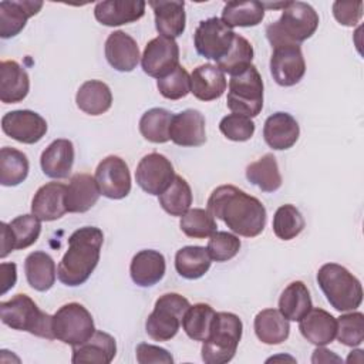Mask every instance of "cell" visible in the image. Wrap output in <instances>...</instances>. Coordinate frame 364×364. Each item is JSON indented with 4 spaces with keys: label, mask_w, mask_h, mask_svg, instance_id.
I'll return each instance as SVG.
<instances>
[{
    "label": "cell",
    "mask_w": 364,
    "mask_h": 364,
    "mask_svg": "<svg viewBox=\"0 0 364 364\" xmlns=\"http://www.w3.org/2000/svg\"><path fill=\"white\" fill-rule=\"evenodd\" d=\"M208 212L223 220L236 235L255 237L266 225V208L263 203L233 185H220L212 191L208 199Z\"/></svg>",
    "instance_id": "obj_1"
},
{
    "label": "cell",
    "mask_w": 364,
    "mask_h": 364,
    "mask_svg": "<svg viewBox=\"0 0 364 364\" xmlns=\"http://www.w3.org/2000/svg\"><path fill=\"white\" fill-rule=\"evenodd\" d=\"M104 233L95 226L77 229L68 237V249L57 267L58 280L70 287L84 284L100 262Z\"/></svg>",
    "instance_id": "obj_2"
},
{
    "label": "cell",
    "mask_w": 364,
    "mask_h": 364,
    "mask_svg": "<svg viewBox=\"0 0 364 364\" xmlns=\"http://www.w3.org/2000/svg\"><path fill=\"white\" fill-rule=\"evenodd\" d=\"M317 11L304 1H287L277 21L266 27V37L272 47L299 44L310 38L318 27Z\"/></svg>",
    "instance_id": "obj_3"
},
{
    "label": "cell",
    "mask_w": 364,
    "mask_h": 364,
    "mask_svg": "<svg viewBox=\"0 0 364 364\" xmlns=\"http://www.w3.org/2000/svg\"><path fill=\"white\" fill-rule=\"evenodd\" d=\"M317 283L327 301L337 311L355 310L363 301L360 280L341 264H323L317 272Z\"/></svg>",
    "instance_id": "obj_4"
},
{
    "label": "cell",
    "mask_w": 364,
    "mask_h": 364,
    "mask_svg": "<svg viewBox=\"0 0 364 364\" xmlns=\"http://www.w3.org/2000/svg\"><path fill=\"white\" fill-rule=\"evenodd\" d=\"M242 330L243 324L239 316L228 311L216 313L209 337L202 341V360L206 364L229 363L236 354Z\"/></svg>",
    "instance_id": "obj_5"
},
{
    "label": "cell",
    "mask_w": 364,
    "mask_h": 364,
    "mask_svg": "<svg viewBox=\"0 0 364 364\" xmlns=\"http://www.w3.org/2000/svg\"><path fill=\"white\" fill-rule=\"evenodd\" d=\"M1 321L20 331H28L37 337L54 340L53 316L38 309L27 294H16L7 301L0 303Z\"/></svg>",
    "instance_id": "obj_6"
},
{
    "label": "cell",
    "mask_w": 364,
    "mask_h": 364,
    "mask_svg": "<svg viewBox=\"0 0 364 364\" xmlns=\"http://www.w3.org/2000/svg\"><path fill=\"white\" fill-rule=\"evenodd\" d=\"M226 104L233 114L249 118L260 114L263 108V81L253 64L230 77Z\"/></svg>",
    "instance_id": "obj_7"
},
{
    "label": "cell",
    "mask_w": 364,
    "mask_h": 364,
    "mask_svg": "<svg viewBox=\"0 0 364 364\" xmlns=\"http://www.w3.org/2000/svg\"><path fill=\"white\" fill-rule=\"evenodd\" d=\"M189 306V300L178 293L162 294L155 301L154 311L145 321L146 334L155 341H168L173 338Z\"/></svg>",
    "instance_id": "obj_8"
},
{
    "label": "cell",
    "mask_w": 364,
    "mask_h": 364,
    "mask_svg": "<svg viewBox=\"0 0 364 364\" xmlns=\"http://www.w3.org/2000/svg\"><path fill=\"white\" fill-rule=\"evenodd\" d=\"M54 337L71 347L85 343L94 333L95 326L91 313L80 303H67L53 316Z\"/></svg>",
    "instance_id": "obj_9"
},
{
    "label": "cell",
    "mask_w": 364,
    "mask_h": 364,
    "mask_svg": "<svg viewBox=\"0 0 364 364\" xmlns=\"http://www.w3.org/2000/svg\"><path fill=\"white\" fill-rule=\"evenodd\" d=\"M236 33L219 17L202 20L195 30L193 44L202 57L215 60L216 63L223 58L230 50Z\"/></svg>",
    "instance_id": "obj_10"
},
{
    "label": "cell",
    "mask_w": 364,
    "mask_h": 364,
    "mask_svg": "<svg viewBox=\"0 0 364 364\" xmlns=\"http://www.w3.org/2000/svg\"><path fill=\"white\" fill-rule=\"evenodd\" d=\"M175 171L171 161L158 152H151L145 155L135 171V181L139 188L149 193L159 196L168 189V186L175 179Z\"/></svg>",
    "instance_id": "obj_11"
},
{
    "label": "cell",
    "mask_w": 364,
    "mask_h": 364,
    "mask_svg": "<svg viewBox=\"0 0 364 364\" xmlns=\"http://www.w3.org/2000/svg\"><path fill=\"white\" fill-rule=\"evenodd\" d=\"M141 65L145 74L154 78H162L179 65V47L173 38L158 36L148 41Z\"/></svg>",
    "instance_id": "obj_12"
},
{
    "label": "cell",
    "mask_w": 364,
    "mask_h": 364,
    "mask_svg": "<svg viewBox=\"0 0 364 364\" xmlns=\"http://www.w3.org/2000/svg\"><path fill=\"white\" fill-rule=\"evenodd\" d=\"M95 181L101 195L109 199H122L131 192V173L127 162L117 156L108 155L95 169Z\"/></svg>",
    "instance_id": "obj_13"
},
{
    "label": "cell",
    "mask_w": 364,
    "mask_h": 364,
    "mask_svg": "<svg viewBox=\"0 0 364 364\" xmlns=\"http://www.w3.org/2000/svg\"><path fill=\"white\" fill-rule=\"evenodd\" d=\"M270 73L282 87L300 82L306 73V61L299 44H283L273 48L270 57Z\"/></svg>",
    "instance_id": "obj_14"
},
{
    "label": "cell",
    "mask_w": 364,
    "mask_h": 364,
    "mask_svg": "<svg viewBox=\"0 0 364 364\" xmlns=\"http://www.w3.org/2000/svg\"><path fill=\"white\" fill-rule=\"evenodd\" d=\"M1 129L7 136L21 144L33 145L46 135L47 122L34 111L16 109L3 115Z\"/></svg>",
    "instance_id": "obj_15"
},
{
    "label": "cell",
    "mask_w": 364,
    "mask_h": 364,
    "mask_svg": "<svg viewBox=\"0 0 364 364\" xmlns=\"http://www.w3.org/2000/svg\"><path fill=\"white\" fill-rule=\"evenodd\" d=\"M169 138L179 146H200L206 142L205 117L198 109H185L173 115Z\"/></svg>",
    "instance_id": "obj_16"
},
{
    "label": "cell",
    "mask_w": 364,
    "mask_h": 364,
    "mask_svg": "<svg viewBox=\"0 0 364 364\" xmlns=\"http://www.w3.org/2000/svg\"><path fill=\"white\" fill-rule=\"evenodd\" d=\"M43 7L37 0H4L0 3V37L11 38L17 36L27 24V20L36 16Z\"/></svg>",
    "instance_id": "obj_17"
},
{
    "label": "cell",
    "mask_w": 364,
    "mask_h": 364,
    "mask_svg": "<svg viewBox=\"0 0 364 364\" xmlns=\"http://www.w3.org/2000/svg\"><path fill=\"white\" fill-rule=\"evenodd\" d=\"M146 3L142 0H107L94 7V16L98 23L108 27L129 24L145 14Z\"/></svg>",
    "instance_id": "obj_18"
},
{
    "label": "cell",
    "mask_w": 364,
    "mask_h": 364,
    "mask_svg": "<svg viewBox=\"0 0 364 364\" xmlns=\"http://www.w3.org/2000/svg\"><path fill=\"white\" fill-rule=\"evenodd\" d=\"M136 41L122 30L111 33L105 41V58L108 64L121 73L132 71L139 63Z\"/></svg>",
    "instance_id": "obj_19"
},
{
    "label": "cell",
    "mask_w": 364,
    "mask_h": 364,
    "mask_svg": "<svg viewBox=\"0 0 364 364\" xmlns=\"http://www.w3.org/2000/svg\"><path fill=\"white\" fill-rule=\"evenodd\" d=\"M67 186L61 182H48L37 189L31 200V213L43 222L60 219L65 212Z\"/></svg>",
    "instance_id": "obj_20"
},
{
    "label": "cell",
    "mask_w": 364,
    "mask_h": 364,
    "mask_svg": "<svg viewBox=\"0 0 364 364\" xmlns=\"http://www.w3.org/2000/svg\"><path fill=\"white\" fill-rule=\"evenodd\" d=\"M299 135L300 127L289 112H274L264 121L263 138L276 151L291 148L297 142Z\"/></svg>",
    "instance_id": "obj_21"
},
{
    "label": "cell",
    "mask_w": 364,
    "mask_h": 364,
    "mask_svg": "<svg viewBox=\"0 0 364 364\" xmlns=\"http://www.w3.org/2000/svg\"><path fill=\"white\" fill-rule=\"evenodd\" d=\"M154 10L156 31L168 38H176L185 31L186 16L185 1L181 0H156L148 1Z\"/></svg>",
    "instance_id": "obj_22"
},
{
    "label": "cell",
    "mask_w": 364,
    "mask_h": 364,
    "mask_svg": "<svg viewBox=\"0 0 364 364\" xmlns=\"http://www.w3.org/2000/svg\"><path fill=\"white\" fill-rule=\"evenodd\" d=\"M40 165L46 176L53 179L68 178L74 165V145L70 139L53 141L41 154Z\"/></svg>",
    "instance_id": "obj_23"
},
{
    "label": "cell",
    "mask_w": 364,
    "mask_h": 364,
    "mask_svg": "<svg viewBox=\"0 0 364 364\" xmlns=\"http://www.w3.org/2000/svg\"><path fill=\"white\" fill-rule=\"evenodd\" d=\"M101 192L97 181L90 173H75L71 176L65 193V208L70 213H84L98 200Z\"/></svg>",
    "instance_id": "obj_24"
},
{
    "label": "cell",
    "mask_w": 364,
    "mask_h": 364,
    "mask_svg": "<svg viewBox=\"0 0 364 364\" xmlns=\"http://www.w3.org/2000/svg\"><path fill=\"white\" fill-rule=\"evenodd\" d=\"M117 354V343L112 336L105 331L95 330V333L82 344L73 347L71 361L109 364Z\"/></svg>",
    "instance_id": "obj_25"
},
{
    "label": "cell",
    "mask_w": 364,
    "mask_h": 364,
    "mask_svg": "<svg viewBox=\"0 0 364 364\" xmlns=\"http://www.w3.org/2000/svg\"><path fill=\"white\" fill-rule=\"evenodd\" d=\"M166 263L161 252L152 249L139 250L131 260L129 273L135 284L141 287H149L162 280L165 274Z\"/></svg>",
    "instance_id": "obj_26"
},
{
    "label": "cell",
    "mask_w": 364,
    "mask_h": 364,
    "mask_svg": "<svg viewBox=\"0 0 364 364\" xmlns=\"http://www.w3.org/2000/svg\"><path fill=\"white\" fill-rule=\"evenodd\" d=\"M299 323L301 336L314 346H326L336 338L337 318L323 309L311 307Z\"/></svg>",
    "instance_id": "obj_27"
},
{
    "label": "cell",
    "mask_w": 364,
    "mask_h": 364,
    "mask_svg": "<svg viewBox=\"0 0 364 364\" xmlns=\"http://www.w3.org/2000/svg\"><path fill=\"white\" fill-rule=\"evenodd\" d=\"M30 90L27 71L13 60L0 63V100L4 104L23 101Z\"/></svg>",
    "instance_id": "obj_28"
},
{
    "label": "cell",
    "mask_w": 364,
    "mask_h": 364,
    "mask_svg": "<svg viewBox=\"0 0 364 364\" xmlns=\"http://www.w3.org/2000/svg\"><path fill=\"white\" fill-rule=\"evenodd\" d=\"M225 73L213 64H203L193 68L191 74V92L200 101H213L226 91Z\"/></svg>",
    "instance_id": "obj_29"
},
{
    "label": "cell",
    "mask_w": 364,
    "mask_h": 364,
    "mask_svg": "<svg viewBox=\"0 0 364 364\" xmlns=\"http://www.w3.org/2000/svg\"><path fill=\"white\" fill-rule=\"evenodd\" d=\"M77 107L88 115H101L112 105V92L109 87L98 80L82 82L75 94Z\"/></svg>",
    "instance_id": "obj_30"
},
{
    "label": "cell",
    "mask_w": 364,
    "mask_h": 364,
    "mask_svg": "<svg viewBox=\"0 0 364 364\" xmlns=\"http://www.w3.org/2000/svg\"><path fill=\"white\" fill-rule=\"evenodd\" d=\"M27 283L37 291H47L55 282V263L53 257L41 250L31 252L24 260Z\"/></svg>",
    "instance_id": "obj_31"
},
{
    "label": "cell",
    "mask_w": 364,
    "mask_h": 364,
    "mask_svg": "<svg viewBox=\"0 0 364 364\" xmlns=\"http://www.w3.org/2000/svg\"><path fill=\"white\" fill-rule=\"evenodd\" d=\"M256 337L269 346L282 344L290 334V324L283 314L276 309H264L255 317Z\"/></svg>",
    "instance_id": "obj_32"
},
{
    "label": "cell",
    "mask_w": 364,
    "mask_h": 364,
    "mask_svg": "<svg viewBox=\"0 0 364 364\" xmlns=\"http://www.w3.org/2000/svg\"><path fill=\"white\" fill-rule=\"evenodd\" d=\"M311 307L310 291L300 280L291 282L280 294L279 311L290 321H300Z\"/></svg>",
    "instance_id": "obj_33"
},
{
    "label": "cell",
    "mask_w": 364,
    "mask_h": 364,
    "mask_svg": "<svg viewBox=\"0 0 364 364\" xmlns=\"http://www.w3.org/2000/svg\"><path fill=\"white\" fill-rule=\"evenodd\" d=\"M246 178L250 183L267 193L276 192L283 182L276 156L270 152L246 166Z\"/></svg>",
    "instance_id": "obj_34"
},
{
    "label": "cell",
    "mask_w": 364,
    "mask_h": 364,
    "mask_svg": "<svg viewBox=\"0 0 364 364\" xmlns=\"http://www.w3.org/2000/svg\"><path fill=\"white\" fill-rule=\"evenodd\" d=\"M212 259L203 246H185L175 255V269L183 279L202 277L210 267Z\"/></svg>",
    "instance_id": "obj_35"
},
{
    "label": "cell",
    "mask_w": 364,
    "mask_h": 364,
    "mask_svg": "<svg viewBox=\"0 0 364 364\" xmlns=\"http://www.w3.org/2000/svg\"><path fill=\"white\" fill-rule=\"evenodd\" d=\"M264 17L263 3L250 1H229L223 6L222 21L230 28L233 27H253L262 23Z\"/></svg>",
    "instance_id": "obj_36"
},
{
    "label": "cell",
    "mask_w": 364,
    "mask_h": 364,
    "mask_svg": "<svg viewBox=\"0 0 364 364\" xmlns=\"http://www.w3.org/2000/svg\"><path fill=\"white\" fill-rule=\"evenodd\" d=\"M28 168V159L21 151L10 146L0 149V183L3 186L20 185L27 178Z\"/></svg>",
    "instance_id": "obj_37"
},
{
    "label": "cell",
    "mask_w": 364,
    "mask_h": 364,
    "mask_svg": "<svg viewBox=\"0 0 364 364\" xmlns=\"http://www.w3.org/2000/svg\"><path fill=\"white\" fill-rule=\"evenodd\" d=\"M173 114L165 108H151L139 119L141 135L154 144H165L169 138V128Z\"/></svg>",
    "instance_id": "obj_38"
},
{
    "label": "cell",
    "mask_w": 364,
    "mask_h": 364,
    "mask_svg": "<svg viewBox=\"0 0 364 364\" xmlns=\"http://www.w3.org/2000/svg\"><path fill=\"white\" fill-rule=\"evenodd\" d=\"M215 314L216 311L206 303L189 306L182 318L183 331L195 341H205L209 337Z\"/></svg>",
    "instance_id": "obj_39"
},
{
    "label": "cell",
    "mask_w": 364,
    "mask_h": 364,
    "mask_svg": "<svg viewBox=\"0 0 364 364\" xmlns=\"http://www.w3.org/2000/svg\"><path fill=\"white\" fill-rule=\"evenodd\" d=\"M159 205L171 216H182L186 213L192 205L189 183L182 176L176 175L168 189L159 195Z\"/></svg>",
    "instance_id": "obj_40"
},
{
    "label": "cell",
    "mask_w": 364,
    "mask_h": 364,
    "mask_svg": "<svg viewBox=\"0 0 364 364\" xmlns=\"http://www.w3.org/2000/svg\"><path fill=\"white\" fill-rule=\"evenodd\" d=\"M253 54L255 53H253L252 44L243 36L236 34L230 50L228 51V54L223 58H220L216 63V67L220 71L228 73L230 77L236 75V74L245 71L249 65H252Z\"/></svg>",
    "instance_id": "obj_41"
},
{
    "label": "cell",
    "mask_w": 364,
    "mask_h": 364,
    "mask_svg": "<svg viewBox=\"0 0 364 364\" xmlns=\"http://www.w3.org/2000/svg\"><path fill=\"white\" fill-rule=\"evenodd\" d=\"M306 222L300 210L290 203L277 208L273 216V232L282 240H291L301 233Z\"/></svg>",
    "instance_id": "obj_42"
},
{
    "label": "cell",
    "mask_w": 364,
    "mask_h": 364,
    "mask_svg": "<svg viewBox=\"0 0 364 364\" xmlns=\"http://www.w3.org/2000/svg\"><path fill=\"white\" fill-rule=\"evenodd\" d=\"M181 230L193 239H205L216 232V220L208 209L193 208L181 216Z\"/></svg>",
    "instance_id": "obj_43"
},
{
    "label": "cell",
    "mask_w": 364,
    "mask_h": 364,
    "mask_svg": "<svg viewBox=\"0 0 364 364\" xmlns=\"http://www.w3.org/2000/svg\"><path fill=\"white\" fill-rule=\"evenodd\" d=\"M337 340L347 347H357L364 340V314L353 311L337 318Z\"/></svg>",
    "instance_id": "obj_44"
},
{
    "label": "cell",
    "mask_w": 364,
    "mask_h": 364,
    "mask_svg": "<svg viewBox=\"0 0 364 364\" xmlns=\"http://www.w3.org/2000/svg\"><path fill=\"white\" fill-rule=\"evenodd\" d=\"M11 233L14 237V249H26L37 242L41 233V220L31 215H20L14 218L10 223Z\"/></svg>",
    "instance_id": "obj_45"
},
{
    "label": "cell",
    "mask_w": 364,
    "mask_h": 364,
    "mask_svg": "<svg viewBox=\"0 0 364 364\" xmlns=\"http://www.w3.org/2000/svg\"><path fill=\"white\" fill-rule=\"evenodd\" d=\"M156 87L162 97L168 100H181L191 92V75L182 65H178L172 73L159 78Z\"/></svg>",
    "instance_id": "obj_46"
},
{
    "label": "cell",
    "mask_w": 364,
    "mask_h": 364,
    "mask_svg": "<svg viewBox=\"0 0 364 364\" xmlns=\"http://www.w3.org/2000/svg\"><path fill=\"white\" fill-rule=\"evenodd\" d=\"M208 253L215 262H228L233 259L240 250V239L229 232L216 230L209 236Z\"/></svg>",
    "instance_id": "obj_47"
},
{
    "label": "cell",
    "mask_w": 364,
    "mask_h": 364,
    "mask_svg": "<svg viewBox=\"0 0 364 364\" xmlns=\"http://www.w3.org/2000/svg\"><path fill=\"white\" fill-rule=\"evenodd\" d=\"M219 129L228 139L243 142L253 136L255 122L249 117L232 112L220 119Z\"/></svg>",
    "instance_id": "obj_48"
},
{
    "label": "cell",
    "mask_w": 364,
    "mask_h": 364,
    "mask_svg": "<svg viewBox=\"0 0 364 364\" xmlns=\"http://www.w3.org/2000/svg\"><path fill=\"white\" fill-rule=\"evenodd\" d=\"M333 16L341 26L353 27L363 17V1H334Z\"/></svg>",
    "instance_id": "obj_49"
},
{
    "label": "cell",
    "mask_w": 364,
    "mask_h": 364,
    "mask_svg": "<svg viewBox=\"0 0 364 364\" xmlns=\"http://www.w3.org/2000/svg\"><path fill=\"white\" fill-rule=\"evenodd\" d=\"M135 355L139 364H151V363L172 364L173 363V357L171 355V353H168V350L154 344H146V343H141L136 346Z\"/></svg>",
    "instance_id": "obj_50"
},
{
    "label": "cell",
    "mask_w": 364,
    "mask_h": 364,
    "mask_svg": "<svg viewBox=\"0 0 364 364\" xmlns=\"http://www.w3.org/2000/svg\"><path fill=\"white\" fill-rule=\"evenodd\" d=\"M17 280V266L14 263H1L0 264V283L1 294H6L10 289L14 287Z\"/></svg>",
    "instance_id": "obj_51"
},
{
    "label": "cell",
    "mask_w": 364,
    "mask_h": 364,
    "mask_svg": "<svg viewBox=\"0 0 364 364\" xmlns=\"http://www.w3.org/2000/svg\"><path fill=\"white\" fill-rule=\"evenodd\" d=\"M0 232H1V252H0V257L4 259L11 250H14V237H13L10 225L6 223V222L0 223Z\"/></svg>",
    "instance_id": "obj_52"
},
{
    "label": "cell",
    "mask_w": 364,
    "mask_h": 364,
    "mask_svg": "<svg viewBox=\"0 0 364 364\" xmlns=\"http://www.w3.org/2000/svg\"><path fill=\"white\" fill-rule=\"evenodd\" d=\"M313 363H328V361H337L341 363L343 360L340 357H337L336 354H333V351L324 348L323 346H317V348L314 350V354L311 357Z\"/></svg>",
    "instance_id": "obj_53"
}]
</instances>
